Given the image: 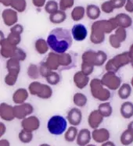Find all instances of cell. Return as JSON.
<instances>
[{"instance_id": "obj_1", "label": "cell", "mask_w": 133, "mask_h": 146, "mask_svg": "<svg viewBox=\"0 0 133 146\" xmlns=\"http://www.w3.org/2000/svg\"><path fill=\"white\" fill-rule=\"evenodd\" d=\"M48 45L53 52L61 54L67 52L73 43L71 31L63 27H56L47 36Z\"/></svg>"}, {"instance_id": "obj_2", "label": "cell", "mask_w": 133, "mask_h": 146, "mask_svg": "<svg viewBox=\"0 0 133 146\" xmlns=\"http://www.w3.org/2000/svg\"><path fill=\"white\" fill-rule=\"evenodd\" d=\"M118 27V26L114 17L108 20L96 21L91 26L90 41L96 45L101 44L105 40V35L110 34Z\"/></svg>"}, {"instance_id": "obj_3", "label": "cell", "mask_w": 133, "mask_h": 146, "mask_svg": "<svg viewBox=\"0 0 133 146\" xmlns=\"http://www.w3.org/2000/svg\"><path fill=\"white\" fill-rule=\"evenodd\" d=\"M90 91L95 99L103 102L108 101L111 97L110 90L104 86L101 79L94 78L90 81Z\"/></svg>"}, {"instance_id": "obj_4", "label": "cell", "mask_w": 133, "mask_h": 146, "mask_svg": "<svg viewBox=\"0 0 133 146\" xmlns=\"http://www.w3.org/2000/svg\"><path fill=\"white\" fill-rule=\"evenodd\" d=\"M131 54L128 51L116 55L106 63L105 69L106 72H118L121 67L131 63Z\"/></svg>"}, {"instance_id": "obj_5", "label": "cell", "mask_w": 133, "mask_h": 146, "mask_svg": "<svg viewBox=\"0 0 133 146\" xmlns=\"http://www.w3.org/2000/svg\"><path fill=\"white\" fill-rule=\"evenodd\" d=\"M68 127V121L63 116L54 115L48 120L47 129L53 135H61L65 133Z\"/></svg>"}, {"instance_id": "obj_6", "label": "cell", "mask_w": 133, "mask_h": 146, "mask_svg": "<svg viewBox=\"0 0 133 146\" xmlns=\"http://www.w3.org/2000/svg\"><path fill=\"white\" fill-rule=\"evenodd\" d=\"M29 93L41 99H49L53 96V88L49 84H42L39 81H33L28 87Z\"/></svg>"}, {"instance_id": "obj_7", "label": "cell", "mask_w": 133, "mask_h": 146, "mask_svg": "<svg viewBox=\"0 0 133 146\" xmlns=\"http://www.w3.org/2000/svg\"><path fill=\"white\" fill-rule=\"evenodd\" d=\"M101 81L104 86L109 88L110 91L118 90L122 84L121 78L117 75V73H114V72H106L102 77Z\"/></svg>"}, {"instance_id": "obj_8", "label": "cell", "mask_w": 133, "mask_h": 146, "mask_svg": "<svg viewBox=\"0 0 133 146\" xmlns=\"http://www.w3.org/2000/svg\"><path fill=\"white\" fill-rule=\"evenodd\" d=\"M59 71L68 70L74 68L77 64L76 56L71 52H64L59 55Z\"/></svg>"}, {"instance_id": "obj_9", "label": "cell", "mask_w": 133, "mask_h": 146, "mask_svg": "<svg viewBox=\"0 0 133 146\" xmlns=\"http://www.w3.org/2000/svg\"><path fill=\"white\" fill-rule=\"evenodd\" d=\"M15 117L17 119H23L26 118L34 112V107L31 103L24 102L23 104L16 105L13 106Z\"/></svg>"}, {"instance_id": "obj_10", "label": "cell", "mask_w": 133, "mask_h": 146, "mask_svg": "<svg viewBox=\"0 0 133 146\" xmlns=\"http://www.w3.org/2000/svg\"><path fill=\"white\" fill-rule=\"evenodd\" d=\"M1 49L0 52L3 58L6 59H10L14 56L15 53L17 49V46L12 45L10 42L7 40V38L1 39V43H0Z\"/></svg>"}, {"instance_id": "obj_11", "label": "cell", "mask_w": 133, "mask_h": 146, "mask_svg": "<svg viewBox=\"0 0 133 146\" xmlns=\"http://www.w3.org/2000/svg\"><path fill=\"white\" fill-rule=\"evenodd\" d=\"M17 13H18L12 8H7L4 9L2 13V18L4 24L8 27H13V25L17 24Z\"/></svg>"}, {"instance_id": "obj_12", "label": "cell", "mask_w": 133, "mask_h": 146, "mask_svg": "<svg viewBox=\"0 0 133 146\" xmlns=\"http://www.w3.org/2000/svg\"><path fill=\"white\" fill-rule=\"evenodd\" d=\"M71 35L76 42H82L88 36V30L82 24H76L71 28Z\"/></svg>"}, {"instance_id": "obj_13", "label": "cell", "mask_w": 133, "mask_h": 146, "mask_svg": "<svg viewBox=\"0 0 133 146\" xmlns=\"http://www.w3.org/2000/svg\"><path fill=\"white\" fill-rule=\"evenodd\" d=\"M21 127L22 129L25 131H37L40 127V120L35 116H29L22 119L21 121Z\"/></svg>"}, {"instance_id": "obj_14", "label": "cell", "mask_w": 133, "mask_h": 146, "mask_svg": "<svg viewBox=\"0 0 133 146\" xmlns=\"http://www.w3.org/2000/svg\"><path fill=\"white\" fill-rule=\"evenodd\" d=\"M67 119L71 126H78L82 120V111L77 107L72 108L68 113Z\"/></svg>"}, {"instance_id": "obj_15", "label": "cell", "mask_w": 133, "mask_h": 146, "mask_svg": "<svg viewBox=\"0 0 133 146\" xmlns=\"http://www.w3.org/2000/svg\"><path fill=\"white\" fill-rule=\"evenodd\" d=\"M0 116L1 119L6 121H12L16 118L13 111V106L3 102L0 105Z\"/></svg>"}, {"instance_id": "obj_16", "label": "cell", "mask_w": 133, "mask_h": 146, "mask_svg": "<svg viewBox=\"0 0 133 146\" xmlns=\"http://www.w3.org/2000/svg\"><path fill=\"white\" fill-rule=\"evenodd\" d=\"M89 81H90L89 76L85 74L82 70L76 72L73 77V81L75 86L81 90L84 89L89 84Z\"/></svg>"}, {"instance_id": "obj_17", "label": "cell", "mask_w": 133, "mask_h": 146, "mask_svg": "<svg viewBox=\"0 0 133 146\" xmlns=\"http://www.w3.org/2000/svg\"><path fill=\"white\" fill-rule=\"evenodd\" d=\"M104 116L100 113V112L98 110H95L92 111L88 117V123H89V127L94 129H97L99 126L104 121Z\"/></svg>"}, {"instance_id": "obj_18", "label": "cell", "mask_w": 133, "mask_h": 146, "mask_svg": "<svg viewBox=\"0 0 133 146\" xmlns=\"http://www.w3.org/2000/svg\"><path fill=\"white\" fill-rule=\"evenodd\" d=\"M92 137L97 143H104L109 140L110 132L106 128L94 129L92 132Z\"/></svg>"}, {"instance_id": "obj_19", "label": "cell", "mask_w": 133, "mask_h": 146, "mask_svg": "<svg viewBox=\"0 0 133 146\" xmlns=\"http://www.w3.org/2000/svg\"><path fill=\"white\" fill-rule=\"evenodd\" d=\"M29 94V91L26 88H18L15 91L13 95V101L16 105L23 104L27 99Z\"/></svg>"}, {"instance_id": "obj_20", "label": "cell", "mask_w": 133, "mask_h": 146, "mask_svg": "<svg viewBox=\"0 0 133 146\" xmlns=\"http://www.w3.org/2000/svg\"><path fill=\"white\" fill-rule=\"evenodd\" d=\"M114 18H115V21L118 27H123V28L127 29L128 27H130L132 24V19L127 13H121L117 14Z\"/></svg>"}, {"instance_id": "obj_21", "label": "cell", "mask_w": 133, "mask_h": 146, "mask_svg": "<svg viewBox=\"0 0 133 146\" xmlns=\"http://www.w3.org/2000/svg\"><path fill=\"white\" fill-rule=\"evenodd\" d=\"M92 139V134L89 129L83 128L80 130L77 137V145L79 146H86L89 145Z\"/></svg>"}, {"instance_id": "obj_22", "label": "cell", "mask_w": 133, "mask_h": 146, "mask_svg": "<svg viewBox=\"0 0 133 146\" xmlns=\"http://www.w3.org/2000/svg\"><path fill=\"white\" fill-rule=\"evenodd\" d=\"M59 54L56 53L55 52H51L48 54L47 57L45 58V62L46 63L49 67L52 70H59Z\"/></svg>"}, {"instance_id": "obj_23", "label": "cell", "mask_w": 133, "mask_h": 146, "mask_svg": "<svg viewBox=\"0 0 133 146\" xmlns=\"http://www.w3.org/2000/svg\"><path fill=\"white\" fill-rule=\"evenodd\" d=\"M6 69L8 73L19 75L21 71V61L16 58H10L6 61Z\"/></svg>"}, {"instance_id": "obj_24", "label": "cell", "mask_w": 133, "mask_h": 146, "mask_svg": "<svg viewBox=\"0 0 133 146\" xmlns=\"http://www.w3.org/2000/svg\"><path fill=\"white\" fill-rule=\"evenodd\" d=\"M86 16L87 17L92 20L96 21L98 18L100 17L101 9L95 4H89L86 6Z\"/></svg>"}, {"instance_id": "obj_25", "label": "cell", "mask_w": 133, "mask_h": 146, "mask_svg": "<svg viewBox=\"0 0 133 146\" xmlns=\"http://www.w3.org/2000/svg\"><path fill=\"white\" fill-rule=\"evenodd\" d=\"M121 116L124 119H130L133 116V103L127 101L123 102L120 108Z\"/></svg>"}, {"instance_id": "obj_26", "label": "cell", "mask_w": 133, "mask_h": 146, "mask_svg": "<svg viewBox=\"0 0 133 146\" xmlns=\"http://www.w3.org/2000/svg\"><path fill=\"white\" fill-rule=\"evenodd\" d=\"M82 62L89 63L91 65L96 66V61H97V52L89 49L84 52L82 56Z\"/></svg>"}, {"instance_id": "obj_27", "label": "cell", "mask_w": 133, "mask_h": 146, "mask_svg": "<svg viewBox=\"0 0 133 146\" xmlns=\"http://www.w3.org/2000/svg\"><path fill=\"white\" fill-rule=\"evenodd\" d=\"M86 15V9L82 6H77L73 8L71 13V17L72 21L78 22L82 20Z\"/></svg>"}, {"instance_id": "obj_28", "label": "cell", "mask_w": 133, "mask_h": 146, "mask_svg": "<svg viewBox=\"0 0 133 146\" xmlns=\"http://www.w3.org/2000/svg\"><path fill=\"white\" fill-rule=\"evenodd\" d=\"M49 19V21H50L52 24H62V23H63L66 21V19H67V14H66L65 11L59 9L56 12L50 14Z\"/></svg>"}, {"instance_id": "obj_29", "label": "cell", "mask_w": 133, "mask_h": 146, "mask_svg": "<svg viewBox=\"0 0 133 146\" xmlns=\"http://www.w3.org/2000/svg\"><path fill=\"white\" fill-rule=\"evenodd\" d=\"M35 48L36 52L40 55H44L48 52L49 49V46L48 45L47 40L44 38L37 39L35 42Z\"/></svg>"}, {"instance_id": "obj_30", "label": "cell", "mask_w": 133, "mask_h": 146, "mask_svg": "<svg viewBox=\"0 0 133 146\" xmlns=\"http://www.w3.org/2000/svg\"><path fill=\"white\" fill-rule=\"evenodd\" d=\"M119 98L121 99H127L132 95V85L128 83L122 84L118 90Z\"/></svg>"}, {"instance_id": "obj_31", "label": "cell", "mask_w": 133, "mask_h": 146, "mask_svg": "<svg viewBox=\"0 0 133 146\" xmlns=\"http://www.w3.org/2000/svg\"><path fill=\"white\" fill-rule=\"evenodd\" d=\"M121 143L124 146H128L133 143V130L127 128L121 134L120 137Z\"/></svg>"}, {"instance_id": "obj_32", "label": "cell", "mask_w": 133, "mask_h": 146, "mask_svg": "<svg viewBox=\"0 0 133 146\" xmlns=\"http://www.w3.org/2000/svg\"><path fill=\"white\" fill-rule=\"evenodd\" d=\"M88 98L87 96L82 92L75 93L73 96V102L77 107H84L87 104Z\"/></svg>"}, {"instance_id": "obj_33", "label": "cell", "mask_w": 133, "mask_h": 146, "mask_svg": "<svg viewBox=\"0 0 133 146\" xmlns=\"http://www.w3.org/2000/svg\"><path fill=\"white\" fill-rule=\"evenodd\" d=\"M98 110L100 112V113L104 116V118L109 117L112 115L113 108L111 104L108 102H104L98 106Z\"/></svg>"}, {"instance_id": "obj_34", "label": "cell", "mask_w": 133, "mask_h": 146, "mask_svg": "<svg viewBox=\"0 0 133 146\" xmlns=\"http://www.w3.org/2000/svg\"><path fill=\"white\" fill-rule=\"evenodd\" d=\"M78 131L75 126H71L66 131L64 134V138L68 142H73L75 139H77Z\"/></svg>"}, {"instance_id": "obj_35", "label": "cell", "mask_w": 133, "mask_h": 146, "mask_svg": "<svg viewBox=\"0 0 133 146\" xmlns=\"http://www.w3.org/2000/svg\"><path fill=\"white\" fill-rule=\"evenodd\" d=\"M45 81L48 83V84L52 85V86H55V85H57L60 82V81H61V76H60V74L58 72L53 70L45 78Z\"/></svg>"}, {"instance_id": "obj_36", "label": "cell", "mask_w": 133, "mask_h": 146, "mask_svg": "<svg viewBox=\"0 0 133 146\" xmlns=\"http://www.w3.org/2000/svg\"><path fill=\"white\" fill-rule=\"evenodd\" d=\"M27 73V76L33 80H36L41 77L40 72H39V65H36L34 63H31L28 66Z\"/></svg>"}, {"instance_id": "obj_37", "label": "cell", "mask_w": 133, "mask_h": 146, "mask_svg": "<svg viewBox=\"0 0 133 146\" xmlns=\"http://www.w3.org/2000/svg\"><path fill=\"white\" fill-rule=\"evenodd\" d=\"M44 8L45 12L50 15L53 13L56 12L57 10H59V3H57L56 0H48L45 5Z\"/></svg>"}, {"instance_id": "obj_38", "label": "cell", "mask_w": 133, "mask_h": 146, "mask_svg": "<svg viewBox=\"0 0 133 146\" xmlns=\"http://www.w3.org/2000/svg\"><path fill=\"white\" fill-rule=\"evenodd\" d=\"M10 7L15 9L17 13H23L27 9V1L26 0H13Z\"/></svg>"}, {"instance_id": "obj_39", "label": "cell", "mask_w": 133, "mask_h": 146, "mask_svg": "<svg viewBox=\"0 0 133 146\" xmlns=\"http://www.w3.org/2000/svg\"><path fill=\"white\" fill-rule=\"evenodd\" d=\"M18 137H19V139L22 143H30L33 139V134L32 132H31V131H25L24 129H22L20 131Z\"/></svg>"}, {"instance_id": "obj_40", "label": "cell", "mask_w": 133, "mask_h": 146, "mask_svg": "<svg viewBox=\"0 0 133 146\" xmlns=\"http://www.w3.org/2000/svg\"><path fill=\"white\" fill-rule=\"evenodd\" d=\"M39 72H40V75H41V78H45L48 75L50 74L51 72L53 71V70L49 67V66L46 64V63L45 62V60L41 61V63H39Z\"/></svg>"}, {"instance_id": "obj_41", "label": "cell", "mask_w": 133, "mask_h": 146, "mask_svg": "<svg viewBox=\"0 0 133 146\" xmlns=\"http://www.w3.org/2000/svg\"><path fill=\"white\" fill-rule=\"evenodd\" d=\"M7 40L9 41L12 45L17 46L21 42V36L19 34H16V33L10 32L7 36Z\"/></svg>"}, {"instance_id": "obj_42", "label": "cell", "mask_w": 133, "mask_h": 146, "mask_svg": "<svg viewBox=\"0 0 133 146\" xmlns=\"http://www.w3.org/2000/svg\"><path fill=\"white\" fill-rule=\"evenodd\" d=\"M100 9L103 12L106 13V14H110V13H112L114 12V10L115 9V8L113 6L111 1L110 0H107V1H105L104 3L101 4Z\"/></svg>"}, {"instance_id": "obj_43", "label": "cell", "mask_w": 133, "mask_h": 146, "mask_svg": "<svg viewBox=\"0 0 133 146\" xmlns=\"http://www.w3.org/2000/svg\"><path fill=\"white\" fill-rule=\"evenodd\" d=\"M114 35L121 43L124 42L127 38V31L125 28H123V27H118L115 30Z\"/></svg>"}, {"instance_id": "obj_44", "label": "cell", "mask_w": 133, "mask_h": 146, "mask_svg": "<svg viewBox=\"0 0 133 146\" xmlns=\"http://www.w3.org/2000/svg\"><path fill=\"white\" fill-rule=\"evenodd\" d=\"M106 62H107V55L106 52L102 50L98 51L96 66H102Z\"/></svg>"}, {"instance_id": "obj_45", "label": "cell", "mask_w": 133, "mask_h": 146, "mask_svg": "<svg viewBox=\"0 0 133 146\" xmlns=\"http://www.w3.org/2000/svg\"><path fill=\"white\" fill-rule=\"evenodd\" d=\"M74 4V0H59V9L66 11L69 9H71Z\"/></svg>"}, {"instance_id": "obj_46", "label": "cell", "mask_w": 133, "mask_h": 146, "mask_svg": "<svg viewBox=\"0 0 133 146\" xmlns=\"http://www.w3.org/2000/svg\"><path fill=\"white\" fill-rule=\"evenodd\" d=\"M18 76L19 75L13 74L10 73H8L5 77V83L7 84L8 86H13L15 84L17 83L18 79Z\"/></svg>"}, {"instance_id": "obj_47", "label": "cell", "mask_w": 133, "mask_h": 146, "mask_svg": "<svg viewBox=\"0 0 133 146\" xmlns=\"http://www.w3.org/2000/svg\"><path fill=\"white\" fill-rule=\"evenodd\" d=\"M81 70L85 74L89 75L92 74L93 70H94V66L91 65V64H89V63H85V62H82V65H81Z\"/></svg>"}, {"instance_id": "obj_48", "label": "cell", "mask_w": 133, "mask_h": 146, "mask_svg": "<svg viewBox=\"0 0 133 146\" xmlns=\"http://www.w3.org/2000/svg\"><path fill=\"white\" fill-rule=\"evenodd\" d=\"M110 45L114 48H119L121 46V42H120L118 39L117 38L114 34L110 35L109 37Z\"/></svg>"}, {"instance_id": "obj_49", "label": "cell", "mask_w": 133, "mask_h": 146, "mask_svg": "<svg viewBox=\"0 0 133 146\" xmlns=\"http://www.w3.org/2000/svg\"><path fill=\"white\" fill-rule=\"evenodd\" d=\"M26 57H27L26 52H25L22 48H17V52H16V53H15L14 55V56L12 57V58H16L17 60H18L19 61L22 62V61H24V60H25Z\"/></svg>"}, {"instance_id": "obj_50", "label": "cell", "mask_w": 133, "mask_h": 146, "mask_svg": "<svg viewBox=\"0 0 133 146\" xmlns=\"http://www.w3.org/2000/svg\"><path fill=\"white\" fill-rule=\"evenodd\" d=\"M110 1H111L113 6L115 8V9H118L124 7L127 0H110Z\"/></svg>"}, {"instance_id": "obj_51", "label": "cell", "mask_w": 133, "mask_h": 146, "mask_svg": "<svg viewBox=\"0 0 133 146\" xmlns=\"http://www.w3.org/2000/svg\"><path fill=\"white\" fill-rule=\"evenodd\" d=\"M10 32L21 35L22 33L24 32V27L20 24H15V25H13V26L11 27V28H10Z\"/></svg>"}, {"instance_id": "obj_52", "label": "cell", "mask_w": 133, "mask_h": 146, "mask_svg": "<svg viewBox=\"0 0 133 146\" xmlns=\"http://www.w3.org/2000/svg\"><path fill=\"white\" fill-rule=\"evenodd\" d=\"M124 9L129 13H133V0H127L125 6H124Z\"/></svg>"}, {"instance_id": "obj_53", "label": "cell", "mask_w": 133, "mask_h": 146, "mask_svg": "<svg viewBox=\"0 0 133 146\" xmlns=\"http://www.w3.org/2000/svg\"><path fill=\"white\" fill-rule=\"evenodd\" d=\"M34 6L37 7V8H41L45 5L46 3V0H31Z\"/></svg>"}, {"instance_id": "obj_54", "label": "cell", "mask_w": 133, "mask_h": 146, "mask_svg": "<svg viewBox=\"0 0 133 146\" xmlns=\"http://www.w3.org/2000/svg\"><path fill=\"white\" fill-rule=\"evenodd\" d=\"M13 0H0V3L3 6H6V7H9V6H11L12 5Z\"/></svg>"}, {"instance_id": "obj_55", "label": "cell", "mask_w": 133, "mask_h": 146, "mask_svg": "<svg viewBox=\"0 0 133 146\" xmlns=\"http://www.w3.org/2000/svg\"><path fill=\"white\" fill-rule=\"evenodd\" d=\"M6 126L3 123H0V136L2 137L6 133Z\"/></svg>"}, {"instance_id": "obj_56", "label": "cell", "mask_w": 133, "mask_h": 146, "mask_svg": "<svg viewBox=\"0 0 133 146\" xmlns=\"http://www.w3.org/2000/svg\"><path fill=\"white\" fill-rule=\"evenodd\" d=\"M0 146H10L9 141L6 139H1L0 140Z\"/></svg>"}, {"instance_id": "obj_57", "label": "cell", "mask_w": 133, "mask_h": 146, "mask_svg": "<svg viewBox=\"0 0 133 146\" xmlns=\"http://www.w3.org/2000/svg\"><path fill=\"white\" fill-rule=\"evenodd\" d=\"M101 146H115L114 143L113 141H107L106 142L103 143V145Z\"/></svg>"}, {"instance_id": "obj_58", "label": "cell", "mask_w": 133, "mask_h": 146, "mask_svg": "<svg viewBox=\"0 0 133 146\" xmlns=\"http://www.w3.org/2000/svg\"><path fill=\"white\" fill-rule=\"evenodd\" d=\"M129 52H130L131 56H133V43L131 45L130 48H129V51H128Z\"/></svg>"}, {"instance_id": "obj_59", "label": "cell", "mask_w": 133, "mask_h": 146, "mask_svg": "<svg viewBox=\"0 0 133 146\" xmlns=\"http://www.w3.org/2000/svg\"><path fill=\"white\" fill-rule=\"evenodd\" d=\"M128 128L133 130V120L132 121H131V122L128 123Z\"/></svg>"}, {"instance_id": "obj_60", "label": "cell", "mask_w": 133, "mask_h": 146, "mask_svg": "<svg viewBox=\"0 0 133 146\" xmlns=\"http://www.w3.org/2000/svg\"><path fill=\"white\" fill-rule=\"evenodd\" d=\"M131 65H132V68H133V56H131Z\"/></svg>"}, {"instance_id": "obj_61", "label": "cell", "mask_w": 133, "mask_h": 146, "mask_svg": "<svg viewBox=\"0 0 133 146\" xmlns=\"http://www.w3.org/2000/svg\"><path fill=\"white\" fill-rule=\"evenodd\" d=\"M39 146H50L49 145H48V144H41V145H40Z\"/></svg>"}, {"instance_id": "obj_62", "label": "cell", "mask_w": 133, "mask_h": 146, "mask_svg": "<svg viewBox=\"0 0 133 146\" xmlns=\"http://www.w3.org/2000/svg\"><path fill=\"white\" fill-rule=\"evenodd\" d=\"M131 85H132V87H133V77L132 78V80H131Z\"/></svg>"}, {"instance_id": "obj_63", "label": "cell", "mask_w": 133, "mask_h": 146, "mask_svg": "<svg viewBox=\"0 0 133 146\" xmlns=\"http://www.w3.org/2000/svg\"><path fill=\"white\" fill-rule=\"evenodd\" d=\"M86 146H96V145H89H89H86Z\"/></svg>"}]
</instances>
